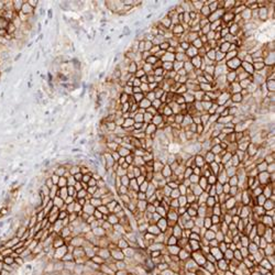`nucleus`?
Returning <instances> with one entry per match:
<instances>
[{
  "label": "nucleus",
  "mask_w": 275,
  "mask_h": 275,
  "mask_svg": "<svg viewBox=\"0 0 275 275\" xmlns=\"http://www.w3.org/2000/svg\"><path fill=\"white\" fill-rule=\"evenodd\" d=\"M128 154H129L128 153V150H126V149H120V151H119V155H120V156H122V155L126 156Z\"/></svg>",
  "instance_id": "20"
},
{
  "label": "nucleus",
  "mask_w": 275,
  "mask_h": 275,
  "mask_svg": "<svg viewBox=\"0 0 275 275\" xmlns=\"http://www.w3.org/2000/svg\"><path fill=\"white\" fill-rule=\"evenodd\" d=\"M113 128H115V127H113V123H109V129H110V130H112Z\"/></svg>",
  "instance_id": "25"
},
{
  "label": "nucleus",
  "mask_w": 275,
  "mask_h": 275,
  "mask_svg": "<svg viewBox=\"0 0 275 275\" xmlns=\"http://www.w3.org/2000/svg\"><path fill=\"white\" fill-rule=\"evenodd\" d=\"M2 270H4V262H0V273Z\"/></svg>",
  "instance_id": "23"
},
{
  "label": "nucleus",
  "mask_w": 275,
  "mask_h": 275,
  "mask_svg": "<svg viewBox=\"0 0 275 275\" xmlns=\"http://www.w3.org/2000/svg\"><path fill=\"white\" fill-rule=\"evenodd\" d=\"M90 178H91V175H90V174H84V175H83L82 182H83V183H86V184H87V183L89 182Z\"/></svg>",
  "instance_id": "18"
},
{
  "label": "nucleus",
  "mask_w": 275,
  "mask_h": 275,
  "mask_svg": "<svg viewBox=\"0 0 275 275\" xmlns=\"http://www.w3.org/2000/svg\"><path fill=\"white\" fill-rule=\"evenodd\" d=\"M107 220H108V222H109L111 226H112V224H117L119 222V219H118V217H117L116 215H109V216H108Z\"/></svg>",
  "instance_id": "8"
},
{
  "label": "nucleus",
  "mask_w": 275,
  "mask_h": 275,
  "mask_svg": "<svg viewBox=\"0 0 275 275\" xmlns=\"http://www.w3.org/2000/svg\"><path fill=\"white\" fill-rule=\"evenodd\" d=\"M91 261H93L94 263H96V264H98V265H102V264H105V262H106V261H105L104 259H102V257H100L99 256V255H94L93 257H91L90 259Z\"/></svg>",
  "instance_id": "6"
},
{
  "label": "nucleus",
  "mask_w": 275,
  "mask_h": 275,
  "mask_svg": "<svg viewBox=\"0 0 275 275\" xmlns=\"http://www.w3.org/2000/svg\"><path fill=\"white\" fill-rule=\"evenodd\" d=\"M2 262L5 263V264H7V265H11L12 264V263H15V259H13L12 256H6V257H4V261H2Z\"/></svg>",
  "instance_id": "12"
},
{
  "label": "nucleus",
  "mask_w": 275,
  "mask_h": 275,
  "mask_svg": "<svg viewBox=\"0 0 275 275\" xmlns=\"http://www.w3.org/2000/svg\"><path fill=\"white\" fill-rule=\"evenodd\" d=\"M0 275H9V272L6 271V270H2L1 273H0Z\"/></svg>",
  "instance_id": "22"
},
{
  "label": "nucleus",
  "mask_w": 275,
  "mask_h": 275,
  "mask_svg": "<svg viewBox=\"0 0 275 275\" xmlns=\"http://www.w3.org/2000/svg\"><path fill=\"white\" fill-rule=\"evenodd\" d=\"M119 246H120V248H122V249H124V248L127 246V243L124 242L123 240H120V241H119Z\"/></svg>",
  "instance_id": "21"
},
{
  "label": "nucleus",
  "mask_w": 275,
  "mask_h": 275,
  "mask_svg": "<svg viewBox=\"0 0 275 275\" xmlns=\"http://www.w3.org/2000/svg\"><path fill=\"white\" fill-rule=\"evenodd\" d=\"M74 178L76 182H82V179H83V174L82 173H77V174H75L74 175Z\"/></svg>",
  "instance_id": "19"
},
{
  "label": "nucleus",
  "mask_w": 275,
  "mask_h": 275,
  "mask_svg": "<svg viewBox=\"0 0 275 275\" xmlns=\"http://www.w3.org/2000/svg\"><path fill=\"white\" fill-rule=\"evenodd\" d=\"M0 262H1V261H0Z\"/></svg>",
  "instance_id": "26"
},
{
  "label": "nucleus",
  "mask_w": 275,
  "mask_h": 275,
  "mask_svg": "<svg viewBox=\"0 0 275 275\" xmlns=\"http://www.w3.org/2000/svg\"><path fill=\"white\" fill-rule=\"evenodd\" d=\"M9 20H7V19H5V18H0V30H6L7 29V27H8V24H9Z\"/></svg>",
  "instance_id": "9"
},
{
  "label": "nucleus",
  "mask_w": 275,
  "mask_h": 275,
  "mask_svg": "<svg viewBox=\"0 0 275 275\" xmlns=\"http://www.w3.org/2000/svg\"><path fill=\"white\" fill-rule=\"evenodd\" d=\"M15 263H17V264H18L19 266H20V267H22V266H23L24 264H26V263H24V260L22 259L21 256L16 257V259H15Z\"/></svg>",
  "instance_id": "17"
},
{
  "label": "nucleus",
  "mask_w": 275,
  "mask_h": 275,
  "mask_svg": "<svg viewBox=\"0 0 275 275\" xmlns=\"http://www.w3.org/2000/svg\"><path fill=\"white\" fill-rule=\"evenodd\" d=\"M86 195H87V190H86V189H82V190L77 191V194H76V196H77V198H78V199L86 198Z\"/></svg>",
  "instance_id": "13"
},
{
  "label": "nucleus",
  "mask_w": 275,
  "mask_h": 275,
  "mask_svg": "<svg viewBox=\"0 0 275 275\" xmlns=\"http://www.w3.org/2000/svg\"><path fill=\"white\" fill-rule=\"evenodd\" d=\"M65 244V242H64V239L62 237H58L56 239H53V243H52V246L55 249H57V248H60V246H62Z\"/></svg>",
  "instance_id": "5"
},
{
  "label": "nucleus",
  "mask_w": 275,
  "mask_h": 275,
  "mask_svg": "<svg viewBox=\"0 0 275 275\" xmlns=\"http://www.w3.org/2000/svg\"><path fill=\"white\" fill-rule=\"evenodd\" d=\"M32 10H33V8L29 4H28L27 1H24V4H23V6H22V9H21L20 12L23 13V15H27L28 16V15H31Z\"/></svg>",
  "instance_id": "4"
},
{
  "label": "nucleus",
  "mask_w": 275,
  "mask_h": 275,
  "mask_svg": "<svg viewBox=\"0 0 275 275\" xmlns=\"http://www.w3.org/2000/svg\"><path fill=\"white\" fill-rule=\"evenodd\" d=\"M19 242H20V239H19L18 237H12V238H10L9 240H7L5 242V246L6 248H8V249H12L15 245H17Z\"/></svg>",
  "instance_id": "2"
},
{
  "label": "nucleus",
  "mask_w": 275,
  "mask_h": 275,
  "mask_svg": "<svg viewBox=\"0 0 275 275\" xmlns=\"http://www.w3.org/2000/svg\"><path fill=\"white\" fill-rule=\"evenodd\" d=\"M12 249H8V248H5L4 250L1 251V254L4 255V257L6 256H9V255H11V253H12Z\"/></svg>",
  "instance_id": "16"
},
{
  "label": "nucleus",
  "mask_w": 275,
  "mask_h": 275,
  "mask_svg": "<svg viewBox=\"0 0 275 275\" xmlns=\"http://www.w3.org/2000/svg\"><path fill=\"white\" fill-rule=\"evenodd\" d=\"M90 205H93L95 208L96 207L98 208L99 206H101V205H102V201H101L100 198H91L90 199Z\"/></svg>",
  "instance_id": "10"
},
{
  "label": "nucleus",
  "mask_w": 275,
  "mask_h": 275,
  "mask_svg": "<svg viewBox=\"0 0 275 275\" xmlns=\"http://www.w3.org/2000/svg\"><path fill=\"white\" fill-rule=\"evenodd\" d=\"M234 100H235V101H239V100H240V96H235V97H234Z\"/></svg>",
  "instance_id": "24"
},
{
  "label": "nucleus",
  "mask_w": 275,
  "mask_h": 275,
  "mask_svg": "<svg viewBox=\"0 0 275 275\" xmlns=\"http://www.w3.org/2000/svg\"><path fill=\"white\" fill-rule=\"evenodd\" d=\"M85 242V240L83 238H79V237H75L72 239V241H71V244L73 246H75V248H77V246H83V244H84Z\"/></svg>",
  "instance_id": "3"
},
{
  "label": "nucleus",
  "mask_w": 275,
  "mask_h": 275,
  "mask_svg": "<svg viewBox=\"0 0 275 275\" xmlns=\"http://www.w3.org/2000/svg\"><path fill=\"white\" fill-rule=\"evenodd\" d=\"M62 261H63V262H67V261H74L73 253H69V252H67V253H66V254L62 257Z\"/></svg>",
  "instance_id": "11"
},
{
  "label": "nucleus",
  "mask_w": 275,
  "mask_h": 275,
  "mask_svg": "<svg viewBox=\"0 0 275 275\" xmlns=\"http://www.w3.org/2000/svg\"><path fill=\"white\" fill-rule=\"evenodd\" d=\"M57 186H58V188H62V187H67V178L66 177H60V179H58V183H57Z\"/></svg>",
  "instance_id": "7"
},
{
  "label": "nucleus",
  "mask_w": 275,
  "mask_h": 275,
  "mask_svg": "<svg viewBox=\"0 0 275 275\" xmlns=\"http://www.w3.org/2000/svg\"><path fill=\"white\" fill-rule=\"evenodd\" d=\"M77 173H80V167H79V166H73V167L69 169V174L73 175V176H74L75 174H77Z\"/></svg>",
  "instance_id": "15"
},
{
  "label": "nucleus",
  "mask_w": 275,
  "mask_h": 275,
  "mask_svg": "<svg viewBox=\"0 0 275 275\" xmlns=\"http://www.w3.org/2000/svg\"><path fill=\"white\" fill-rule=\"evenodd\" d=\"M66 253H67V246L64 244V245L60 246V248L55 249V251H54V257L56 260H62V257Z\"/></svg>",
  "instance_id": "1"
},
{
  "label": "nucleus",
  "mask_w": 275,
  "mask_h": 275,
  "mask_svg": "<svg viewBox=\"0 0 275 275\" xmlns=\"http://www.w3.org/2000/svg\"><path fill=\"white\" fill-rule=\"evenodd\" d=\"M97 209H98L99 211L102 213V215H105V213H106V215H107V213H109V210H108V208H107L106 205H101V206H99Z\"/></svg>",
  "instance_id": "14"
}]
</instances>
